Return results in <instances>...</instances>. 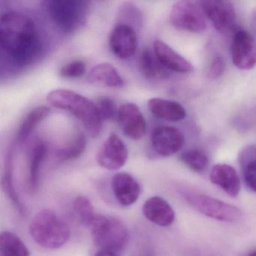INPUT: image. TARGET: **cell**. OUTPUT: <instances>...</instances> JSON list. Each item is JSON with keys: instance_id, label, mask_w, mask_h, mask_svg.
Returning a JSON list of instances; mask_svg holds the SVG:
<instances>
[{"instance_id": "cell-22", "label": "cell", "mask_w": 256, "mask_h": 256, "mask_svg": "<svg viewBox=\"0 0 256 256\" xmlns=\"http://www.w3.org/2000/svg\"><path fill=\"white\" fill-rule=\"evenodd\" d=\"M0 256H30V253L16 234L4 232L0 235Z\"/></svg>"}, {"instance_id": "cell-30", "label": "cell", "mask_w": 256, "mask_h": 256, "mask_svg": "<svg viewBox=\"0 0 256 256\" xmlns=\"http://www.w3.org/2000/svg\"><path fill=\"white\" fill-rule=\"evenodd\" d=\"M224 70H226V62L222 56H215L208 66V78L210 80L220 78L224 74Z\"/></svg>"}, {"instance_id": "cell-21", "label": "cell", "mask_w": 256, "mask_h": 256, "mask_svg": "<svg viewBox=\"0 0 256 256\" xmlns=\"http://www.w3.org/2000/svg\"><path fill=\"white\" fill-rule=\"evenodd\" d=\"M50 112V108L41 106L31 110L23 122L20 124L18 131L17 139L18 142H23L35 131L38 124L44 120Z\"/></svg>"}, {"instance_id": "cell-19", "label": "cell", "mask_w": 256, "mask_h": 256, "mask_svg": "<svg viewBox=\"0 0 256 256\" xmlns=\"http://www.w3.org/2000/svg\"><path fill=\"white\" fill-rule=\"evenodd\" d=\"M89 83L96 84L110 88H121L124 80L116 68L110 64H100L95 66L88 74Z\"/></svg>"}, {"instance_id": "cell-26", "label": "cell", "mask_w": 256, "mask_h": 256, "mask_svg": "<svg viewBox=\"0 0 256 256\" xmlns=\"http://www.w3.org/2000/svg\"><path fill=\"white\" fill-rule=\"evenodd\" d=\"M180 160L188 168L194 172H204L209 163L208 156L202 150L190 149L182 152Z\"/></svg>"}, {"instance_id": "cell-18", "label": "cell", "mask_w": 256, "mask_h": 256, "mask_svg": "<svg viewBox=\"0 0 256 256\" xmlns=\"http://www.w3.org/2000/svg\"><path fill=\"white\" fill-rule=\"evenodd\" d=\"M150 112L160 119L170 122H178L186 116L185 108L178 102L152 98L148 101Z\"/></svg>"}, {"instance_id": "cell-9", "label": "cell", "mask_w": 256, "mask_h": 256, "mask_svg": "<svg viewBox=\"0 0 256 256\" xmlns=\"http://www.w3.org/2000/svg\"><path fill=\"white\" fill-rule=\"evenodd\" d=\"M230 56L236 68L250 70L256 66V42L248 32L240 30L234 36Z\"/></svg>"}, {"instance_id": "cell-13", "label": "cell", "mask_w": 256, "mask_h": 256, "mask_svg": "<svg viewBox=\"0 0 256 256\" xmlns=\"http://www.w3.org/2000/svg\"><path fill=\"white\" fill-rule=\"evenodd\" d=\"M109 46L116 58L122 60L131 58L136 54L138 47L136 30L126 24L116 25L110 32Z\"/></svg>"}, {"instance_id": "cell-7", "label": "cell", "mask_w": 256, "mask_h": 256, "mask_svg": "<svg viewBox=\"0 0 256 256\" xmlns=\"http://www.w3.org/2000/svg\"><path fill=\"white\" fill-rule=\"evenodd\" d=\"M170 23L174 28L193 34H202L206 30V18L200 1L182 0L170 10Z\"/></svg>"}, {"instance_id": "cell-14", "label": "cell", "mask_w": 256, "mask_h": 256, "mask_svg": "<svg viewBox=\"0 0 256 256\" xmlns=\"http://www.w3.org/2000/svg\"><path fill=\"white\" fill-rule=\"evenodd\" d=\"M112 188L115 198L122 206H130L140 197V185L130 174L118 173L113 176Z\"/></svg>"}, {"instance_id": "cell-1", "label": "cell", "mask_w": 256, "mask_h": 256, "mask_svg": "<svg viewBox=\"0 0 256 256\" xmlns=\"http://www.w3.org/2000/svg\"><path fill=\"white\" fill-rule=\"evenodd\" d=\"M0 46L19 66L30 64L40 50V38L34 20L18 12L2 14L0 22Z\"/></svg>"}, {"instance_id": "cell-23", "label": "cell", "mask_w": 256, "mask_h": 256, "mask_svg": "<svg viewBox=\"0 0 256 256\" xmlns=\"http://www.w3.org/2000/svg\"><path fill=\"white\" fill-rule=\"evenodd\" d=\"M47 144L44 142H40L34 148L30 163L28 184L31 192L36 193L40 185V174L42 162L47 154Z\"/></svg>"}, {"instance_id": "cell-27", "label": "cell", "mask_w": 256, "mask_h": 256, "mask_svg": "<svg viewBox=\"0 0 256 256\" xmlns=\"http://www.w3.org/2000/svg\"><path fill=\"white\" fill-rule=\"evenodd\" d=\"M73 206L80 222L85 226H90L96 216L92 202L85 196H78L74 200Z\"/></svg>"}, {"instance_id": "cell-29", "label": "cell", "mask_w": 256, "mask_h": 256, "mask_svg": "<svg viewBox=\"0 0 256 256\" xmlns=\"http://www.w3.org/2000/svg\"><path fill=\"white\" fill-rule=\"evenodd\" d=\"M86 72V65L82 60H74L62 66L60 74L64 78L76 79L83 77Z\"/></svg>"}, {"instance_id": "cell-5", "label": "cell", "mask_w": 256, "mask_h": 256, "mask_svg": "<svg viewBox=\"0 0 256 256\" xmlns=\"http://www.w3.org/2000/svg\"><path fill=\"white\" fill-rule=\"evenodd\" d=\"M46 8L58 29L64 34H71L86 22L89 2L84 0H50L47 2Z\"/></svg>"}, {"instance_id": "cell-6", "label": "cell", "mask_w": 256, "mask_h": 256, "mask_svg": "<svg viewBox=\"0 0 256 256\" xmlns=\"http://www.w3.org/2000/svg\"><path fill=\"white\" fill-rule=\"evenodd\" d=\"M184 199L200 214L226 222H236L242 217V212L236 206L206 194L182 192Z\"/></svg>"}, {"instance_id": "cell-2", "label": "cell", "mask_w": 256, "mask_h": 256, "mask_svg": "<svg viewBox=\"0 0 256 256\" xmlns=\"http://www.w3.org/2000/svg\"><path fill=\"white\" fill-rule=\"evenodd\" d=\"M47 102L52 106L66 110L78 119L92 137L96 138L102 131V121L92 101L74 91L58 89L47 95Z\"/></svg>"}, {"instance_id": "cell-15", "label": "cell", "mask_w": 256, "mask_h": 256, "mask_svg": "<svg viewBox=\"0 0 256 256\" xmlns=\"http://www.w3.org/2000/svg\"><path fill=\"white\" fill-rule=\"evenodd\" d=\"M154 52L160 64L167 70L180 74H188L193 71V66L186 59L162 40H155Z\"/></svg>"}, {"instance_id": "cell-12", "label": "cell", "mask_w": 256, "mask_h": 256, "mask_svg": "<svg viewBox=\"0 0 256 256\" xmlns=\"http://www.w3.org/2000/svg\"><path fill=\"white\" fill-rule=\"evenodd\" d=\"M118 124L126 136L140 140L146 132V124L139 108L133 103L122 104L118 112Z\"/></svg>"}, {"instance_id": "cell-4", "label": "cell", "mask_w": 256, "mask_h": 256, "mask_svg": "<svg viewBox=\"0 0 256 256\" xmlns=\"http://www.w3.org/2000/svg\"><path fill=\"white\" fill-rule=\"evenodd\" d=\"M89 227L92 240L100 250L116 252L124 250L130 241L128 229L115 217L96 215Z\"/></svg>"}, {"instance_id": "cell-20", "label": "cell", "mask_w": 256, "mask_h": 256, "mask_svg": "<svg viewBox=\"0 0 256 256\" xmlns=\"http://www.w3.org/2000/svg\"><path fill=\"white\" fill-rule=\"evenodd\" d=\"M239 158L244 181L250 190L256 192V144L244 148Z\"/></svg>"}, {"instance_id": "cell-24", "label": "cell", "mask_w": 256, "mask_h": 256, "mask_svg": "<svg viewBox=\"0 0 256 256\" xmlns=\"http://www.w3.org/2000/svg\"><path fill=\"white\" fill-rule=\"evenodd\" d=\"M86 139L83 132H78L64 148L56 151V158L60 162L77 160L86 150Z\"/></svg>"}, {"instance_id": "cell-16", "label": "cell", "mask_w": 256, "mask_h": 256, "mask_svg": "<svg viewBox=\"0 0 256 256\" xmlns=\"http://www.w3.org/2000/svg\"><path fill=\"white\" fill-rule=\"evenodd\" d=\"M144 215L151 222L161 227L170 226L174 221L175 212L167 200L158 196L148 199L142 208Z\"/></svg>"}, {"instance_id": "cell-25", "label": "cell", "mask_w": 256, "mask_h": 256, "mask_svg": "<svg viewBox=\"0 0 256 256\" xmlns=\"http://www.w3.org/2000/svg\"><path fill=\"white\" fill-rule=\"evenodd\" d=\"M140 65L142 72L149 78L166 77L167 76V70L160 64L154 52L148 48L142 50Z\"/></svg>"}, {"instance_id": "cell-17", "label": "cell", "mask_w": 256, "mask_h": 256, "mask_svg": "<svg viewBox=\"0 0 256 256\" xmlns=\"http://www.w3.org/2000/svg\"><path fill=\"white\" fill-rule=\"evenodd\" d=\"M212 184L221 188L232 197H236L240 191L241 182L236 170L227 164H217L210 174Z\"/></svg>"}, {"instance_id": "cell-3", "label": "cell", "mask_w": 256, "mask_h": 256, "mask_svg": "<svg viewBox=\"0 0 256 256\" xmlns=\"http://www.w3.org/2000/svg\"><path fill=\"white\" fill-rule=\"evenodd\" d=\"M30 234L40 246L54 250L66 244L71 230L53 210L44 209L37 212L31 221Z\"/></svg>"}, {"instance_id": "cell-11", "label": "cell", "mask_w": 256, "mask_h": 256, "mask_svg": "<svg viewBox=\"0 0 256 256\" xmlns=\"http://www.w3.org/2000/svg\"><path fill=\"white\" fill-rule=\"evenodd\" d=\"M185 142L180 130L173 126H161L154 128L151 134L152 149L163 157L174 155L180 150Z\"/></svg>"}, {"instance_id": "cell-32", "label": "cell", "mask_w": 256, "mask_h": 256, "mask_svg": "<svg viewBox=\"0 0 256 256\" xmlns=\"http://www.w3.org/2000/svg\"><path fill=\"white\" fill-rule=\"evenodd\" d=\"M246 256H256V248L251 250Z\"/></svg>"}, {"instance_id": "cell-28", "label": "cell", "mask_w": 256, "mask_h": 256, "mask_svg": "<svg viewBox=\"0 0 256 256\" xmlns=\"http://www.w3.org/2000/svg\"><path fill=\"white\" fill-rule=\"evenodd\" d=\"M97 113L102 121L112 120L118 115L116 106L112 98L102 97L96 103Z\"/></svg>"}, {"instance_id": "cell-31", "label": "cell", "mask_w": 256, "mask_h": 256, "mask_svg": "<svg viewBox=\"0 0 256 256\" xmlns=\"http://www.w3.org/2000/svg\"><path fill=\"white\" fill-rule=\"evenodd\" d=\"M94 256H118L114 251L107 250H100L94 254Z\"/></svg>"}, {"instance_id": "cell-8", "label": "cell", "mask_w": 256, "mask_h": 256, "mask_svg": "<svg viewBox=\"0 0 256 256\" xmlns=\"http://www.w3.org/2000/svg\"><path fill=\"white\" fill-rule=\"evenodd\" d=\"M206 19L218 32L226 34L233 29L236 22V12L233 4L223 0L200 1Z\"/></svg>"}, {"instance_id": "cell-10", "label": "cell", "mask_w": 256, "mask_h": 256, "mask_svg": "<svg viewBox=\"0 0 256 256\" xmlns=\"http://www.w3.org/2000/svg\"><path fill=\"white\" fill-rule=\"evenodd\" d=\"M128 152L119 136L112 133L97 154V162L101 167L109 170H118L125 166Z\"/></svg>"}]
</instances>
